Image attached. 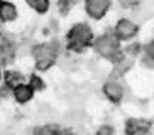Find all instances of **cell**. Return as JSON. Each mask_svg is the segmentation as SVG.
I'll return each mask as SVG.
<instances>
[{
	"label": "cell",
	"mask_w": 154,
	"mask_h": 135,
	"mask_svg": "<svg viewBox=\"0 0 154 135\" xmlns=\"http://www.w3.org/2000/svg\"><path fill=\"white\" fill-rule=\"evenodd\" d=\"M68 48L71 51H83L85 48H88L92 40H94V34H92V30L89 25L80 22L76 24L70 31H68Z\"/></svg>",
	"instance_id": "obj_1"
},
{
	"label": "cell",
	"mask_w": 154,
	"mask_h": 135,
	"mask_svg": "<svg viewBox=\"0 0 154 135\" xmlns=\"http://www.w3.org/2000/svg\"><path fill=\"white\" fill-rule=\"evenodd\" d=\"M95 51L101 55V57L107 58L110 61H119L120 59V45L119 40L114 36H101L95 40L94 43Z\"/></svg>",
	"instance_id": "obj_2"
},
{
	"label": "cell",
	"mask_w": 154,
	"mask_h": 135,
	"mask_svg": "<svg viewBox=\"0 0 154 135\" xmlns=\"http://www.w3.org/2000/svg\"><path fill=\"white\" fill-rule=\"evenodd\" d=\"M33 57L36 59V67L38 70H48L55 64L57 58V48L52 43H42L34 46Z\"/></svg>",
	"instance_id": "obj_3"
},
{
	"label": "cell",
	"mask_w": 154,
	"mask_h": 135,
	"mask_svg": "<svg viewBox=\"0 0 154 135\" xmlns=\"http://www.w3.org/2000/svg\"><path fill=\"white\" fill-rule=\"evenodd\" d=\"M110 0H86V12L91 18L101 19L110 9Z\"/></svg>",
	"instance_id": "obj_4"
},
{
	"label": "cell",
	"mask_w": 154,
	"mask_h": 135,
	"mask_svg": "<svg viewBox=\"0 0 154 135\" xmlns=\"http://www.w3.org/2000/svg\"><path fill=\"white\" fill-rule=\"evenodd\" d=\"M138 33V27L129 19H120L116 25L114 34L117 40H131L132 37L136 36Z\"/></svg>",
	"instance_id": "obj_5"
},
{
	"label": "cell",
	"mask_w": 154,
	"mask_h": 135,
	"mask_svg": "<svg viewBox=\"0 0 154 135\" xmlns=\"http://www.w3.org/2000/svg\"><path fill=\"white\" fill-rule=\"evenodd\" d=\"M104 94L113 102H119L123 98V88L116 82H107L104 85Z\"/></svg>",
	"instance_id": "obj_6"
},
{
	"label": "cell",
	"mask_w": 154,
	"mask_h": 135,
	"mask_svg": "<svg viewBox=\"0 0 154 135\" xmlns=\"http://www.w3.org/2000/svg\"><path fill=\"white\" fill-rule=\"evenodd\" d=\"M150 129V123L145 120H136V119H131L126 125V132L128 135H141L145 134Z\"/></svg>",
	"instance_id": "obj_7"
},
{
	"label": "cell",
	"mask_w": 154,
	"mask_h": 135,
	"mask_svg": "<svg viewBox=\"0 0 154 135\" xmlns=\"http://www.w3.org/2000/svg\"><path fill=\"white\" fill-rule=\"evenodd\" d=\"M33 94H34V91H33V88H31L30 85L19 83V85H17V86L14 88V95H15V99H17L18 102H21V104H24V102L30 101V99L33 98Z\"/></svg>",
	"instance_id": "obj_8"
},
{
	"label": "cell",
	"mask_w": 154,
	"mask_h": 135,
	"mask_svg": "<svg viewBox=\"0 0 154 135\" xmlns=\"http://www.w3.org/2000/svg\"><path fill=\"white\" fill-rule=\"evenodd\" d=\"M18 15V11L17 8L12 5V3H8V2H3L0 3V19L3 22H9V21H14Z\"/></svg>",
	"instance_id": "obj_9"
},
{
	"label": "cell",
	"mask_w": 154,
	"mask_h": 135,
	"mask_svg": "<svg viewBox=\"0 0 154 135\" xmlns=\"http://www.w3.org/2000/svg\"><path fill=\"white\" fill-rule=\"evenodd\" d=\"M15 57V49L9 43H3L0 46V62L2 64H9Z\"/></svg>",
	"instance_id": "obj_10"
},
{
	"label": "cell",
	"mask_w": 154,
	"mask_h": 135,
	"mask_svg": "<svg viewBox=\"0 0 154 135\" xmlns=\"http://www.w3.org/2000/svg\"><path fill=\"white\" fill-rule=\"evenodd\" d=\"M27 3L38 14H45L49 9V0H27Z\"/></svg>",
	"instance_id": "obj_11"
},
{
	"label": "cell",
	"mask_w": 154,
	"mask_h": 135,
	"mask_svg": "<svg viewBox=\"0 0 154 135\" xmlns=\"http://www.w3.org/2000/svg\"><path fill=\"white\" fill-rule=\"evenodd\" d=\"M37 135H65L64 131H59L58 128H54V126H45V128H40L36 131Z\"/></svg>",
	"instance_id": "obj_12"
},
{
	"label": "cell",
	"mask_w": 154,
	"mask_h": 135,
	"mask_svg": "<svg viewBox=\"0 0 154 135\" xmlns=\"http://www.w3.org/2000/svg\"><path fill=\"white\" fill-rule=\"evenodd\" d=\"M74 3H76V0H59V8H61L62 14H67L68 9H70Z\"/></svg>",
	"instance_id": "obj_13"
},
{
	"label": "cell",
	"mask_w": 154,
	"mask_h": 135,
	"mask_svg": "<svg viewBox=\"0 0 154 135\" xmlns=\"http://www.w3.org/2000/svg\"><path fill=\"white\" fill-rule=\"evenodd\" d=\"M30 86L33 88V91H36V89H43V80L42 79H38L37 76H33L31 77V80H30Z\"/></svg>",
	"instance_id": "obj_14"
},
{
	"label": "cell",
	"mask_w": 154,
	"mask_h": 135,
	"mask_svg": "<svg viewBox=\"0 0 154 135\" xmlns=\"http://www.w3.org/2000/svg\"><path fill=\"white\" fill-rule=\"evenodd\" d=\"M98 135H114V129L108 125H104L98 129Z\"/></svg>",
	"instance_id": "obj_15"
},
{
	"label": "cell",
	"mask_w": 154,
	"mask_h": 135,
	"mask_svg": "<svg viewBox=\"0 0 154 135\" xmlns=\"http://www.w3.org/2000/svg\"><path fill=\"white\" fill-rule=\"evenodd\" d=\"M141 0H126V3L128 5H136V3H139Z\"/></svg>",
	"instance_id": "obj_16"
},
{
	"label": "cell",
	"mask_w": 154,
	"mask_h": 135,
	"mask_svg": "<svg viewBox=\"0 0 154 135\" xmlns=\"http://www.w3.org/2000/svg\"><path fill=\"white\" fill-rule=\"evenodd\" d=\"M0 3H2V0H0Z\"/></svg>",
	"instance_id": "obj_17"
},
{
	"label": "cell",
	"mask_w": 154,
	"mask_h": 135,
	"mask_svg": "<svg viewBox=\"0 0 154 135\" xmlns=\"http://www.w3.org/2000/svg\"><path fill=\"white\" fill-rule=\"evenodd\" d=\"M0 77H2V74H0Z\"/></svg>",
	"instance_id": "obj_18"
}]
</instances>
